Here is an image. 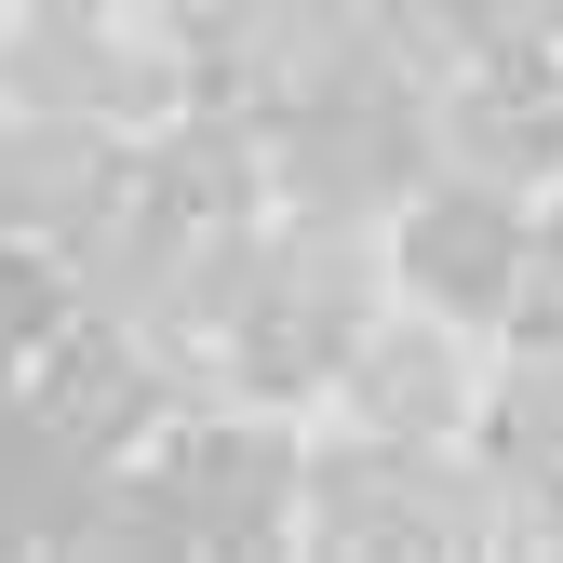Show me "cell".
<instances>
[{
	"label": "cell",
	"instance_id": "cell-1",
	"mask_svg": "<svg viewBox=\"0 0 563 563\" xmlns=\"http://www.w3.org/2000/svg\"><path fill=\"white\" fill-rule=\"evenodd\" d=\"M510 255H523V242L497 229V201H456V216H430V229H416V268H430L443 296H483Z\"/></svg>",
	"mask_w": 563,
	"mask_h": 563
}]
</instances>
